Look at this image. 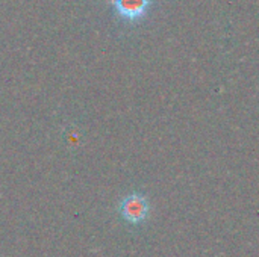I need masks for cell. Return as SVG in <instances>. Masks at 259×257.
<instances>
[{"label":"cell","instance_id":"obj_1","mask_svg":"<svg viewBox=\"0 0 259 257\" xmlns=\"http://www.w3.org/2000/svg\"><path fill=\"white\" fill-rule=\"evenodd\" d=\"M117 211H118L120 218L124 223H127L129 226L138 227L147 223L150 212H152V206H150V200L147 195L134 191V192L126 194L120 200Z\"/></svg>","mask_w":259,"mask_h":257},{"label":"cell","instance_id":"obj_2","mask_svg":"<svg viewBox=\"0 0 259 257\" xmlns=\"http://www.w3.org/2000/svg\"><path fill=\"white\" fill-rule=\"evenodd\" d=\"M112 6L121 18L135 21L146 15L150 0H112Z\"/></svg>","mask_w":259,"mask_h":257}]
</instances>
